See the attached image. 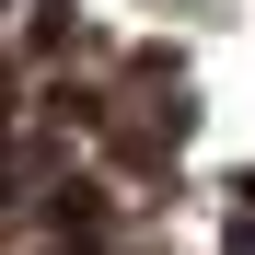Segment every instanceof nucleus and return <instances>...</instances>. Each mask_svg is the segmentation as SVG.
<instances>
[{"mask_svg": "<svg viewBox=\"0 0 255 255\" xmlns=\"http://www.w3.org/2000/svg\"><path fill=\"white\" fill-rule=\"evenodd\" d=\"M244 197H255V186H244Z\"/></svg>", "mask_w": 255, "mask_h": 255, "instance_id": "2", "label": "nucleus"}, {"mask_svg": "<svg viewBox=\"0 0 255 255\" xmlns=\"http://www.w3.org/2000/svg\"><path fill=\"white\" fill-rule=\"evenodd\" d=\"M232 255H255V221H232Z\"/></svg>", "mask_w": 255, "mask_h": 255, "instance_id": "1", "label": "nucleus"}]
</instances>
